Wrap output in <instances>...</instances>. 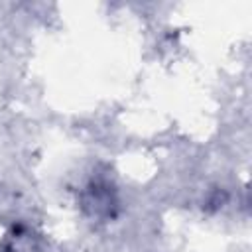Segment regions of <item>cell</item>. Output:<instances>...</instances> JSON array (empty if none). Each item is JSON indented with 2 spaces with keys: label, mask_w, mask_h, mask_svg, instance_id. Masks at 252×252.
I'll use <instances>...</instances> for the list:
<instances>
[{
  "label": "cell",
  "mask_w": 252,
  "mask_h": 252,
  "mask_svg": "<svg viewBox=\"0 0 252 252\" xmlns=\"http://www.w3.org/2000/svg\"><path fill=\"white\" fill-rule=\"evenodd\" d=\"M102 191H104V187H98V185L91 187V197L87 199V207H89L94 215H100L102 211L110 213L112 199H110L108 193H102Z\"/></svg>",
  "instance_id": "6da1fadb"
}]
</instances>
